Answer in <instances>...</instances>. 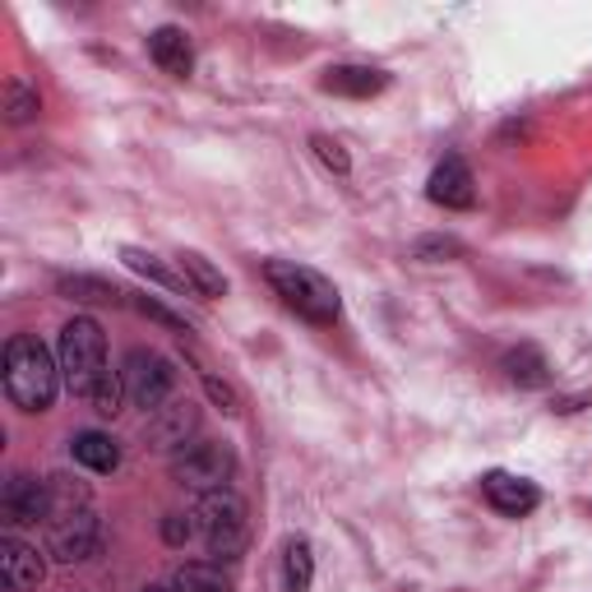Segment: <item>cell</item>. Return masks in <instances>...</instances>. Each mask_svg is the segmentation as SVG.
Instances as JSON below:
<instances>
[{
    "instance_id": "6da1fadb",
    "label": "cell",
    "mask_w": 592,
    "mask_h": 592,
    "mask_svg": "<svg viewBox=\"0 0 592 592\" xmlns=\"http://www.w3.org/2000/svg\"><path fill=\"white\" fill-rule=\"evenodd\" d=\"M66 375H61V361L47 352L42 338L33 333H14L6 343V393L19 412H47L61 393Z\"/></svg>"
},
{
    "instance_id": "7a4b0ae2",
    "label": "cell",
    "mask_w": 592,
    "mask_h": 592,
    "mask_svg": "<svg viewBox=\"0 0 592 592\" xmlns=\"http://www.w3.org/2000/svg\"><path fill=\"white\" fill-rule=\"evenodd\" d=\"M264 278H269V288L283 297V305H292L305 324L324 329V324H333L338 315H343V297H338V288L320 269L297 264V260H269Z\"/></svg>"
},
{
    "instance_id": "3957f363",
    "label": "cell",
    "mask_w": 592,
    "mask_h": 592,
    "mask_svg": "<svg viewBox=\"0 0 592 592\" xmlns=\"http://www.w3.org/2000/svg\"><path fill=\"white\" fill-rule=\"evenodd\" d=\"M194 528H200V538L209 546V555L218 560H241L245 546H250V510H245V500L232 491V486H222V491H209L200 495V504H194Z\"/></svg>"
},
{
    "instance_id": "277c9868",
    "label": "cell",
    "mask_w": 592,
    "mask_h": 592,
    "mask_svg": "<svg viewBox=\"0 0 592 592\" xmlns=\"http://www.w3.org/2000/svg\"><path fill=\"white\" fill-rule=\"evenodd\" d=\"M61 375H66V389L70 393H89L98 389V380L107 375V333L93 315H74L66 329H61Z\"/></svg>"
},
{
    "instance_id": "5b68a950",
    "label": "cell",
    "mask_w": 592,
    "mask_h": 592,
    "mask_svg": "<svg viewBox=\"0 0 592 592\" xmlns=\"http://www.w3.org/2000/svg\"><path fill=\"white\" fill-rule=\"evenodd\" d=\"M172 482L177 486H190V491H222L232 482V472H237V454H232V444L228 440H190L185 449H177L172 454Z\"/></svg>"
},
{
    "instance_id": "8992f818",
    "label": "cell",
    "mask_w": 592,
    "mask_h": 592,
    "mask_svg": "<svg viewBox=\"0 0 592 592\" xmlns=\"http://www.w3.org/2000/svg\"><path fill=\"white\" fill-rule=\"evenodd\" d=\"M121 380H126L130 403L144 408L149 417L177 399V365L153 348H130V357L121 365Z\"/></svg>"
},
{
    "instance_id": "52a82bcc",
    "label": "cell",
    "mask_w": 592,
    "mask_h": 592,
    "mask_svg": "<svg viewBox=\"0 0 592 592\" xmlns=\"http://www.w3.org/2000/svg\"><path fill=\"white\" fill-rule=\"evenodd\" d=\"M98 546H102V519L89 504L74 514L51 519V528H47V551H51V560H61V565H79V560L98 555Z\"/></svg>"
},
{
    "instance_id": "ba28073f",
    "label": "cell",
    "mask_w": 592,
    "mask_h": 592,
    "mask_svg": "<svg viewBox=\"0 0 592 592\" xmlns=\"http://www.w3.org/2000/svg\"><path fill=\"white\" fill-rule=\"evenodd\" d=\"M0 514L10 523H38V519H51V486L38 482L28 472H14L6 491H0Z\"/></svg>"
},
{
    "instance_id": "9c48e42d",
    "label": "cell",
    "mask_w": 592,
    "mask_h": 592,
    "mask_svg": "<svg viewBox=\"0 0 592 592\" xmlns=\"http://www.w3.org/2000/svg\"><path fill=\"white\" fill-rule=\"evenodd\" d=\"M194 431H200V408L190 399H172L149 417V444L153 449H172L177 454V449H185L194 440Z\"/></svg>"
},
{
    "instance_id": "30bf717a",
    "label": "cell",
    "mask_w": 592,
    "mask_h": 592,
    "mask_svg": "<svg viewBox=\"0 0 592 592\" xmlns=\"http://www.w3.org/2000/svg\"><path fill=\"white\" fill-rule=\"evenodd\" d=\"M47 579V560L38 546H28L19 538H0V583L6 592H33Z\"/></svg>"
},
{
    "instance_id": "8fae6325",
    "label": "cell",
    "mask_w": 592,
    "mask_h": 592,
    "mask_svg": "<svg viewBox=\"0 0 592 592\" xmlns=\"http://www.w3.org/2000/svg\"><path fill=\"white\" fill-rule=\"evenodd\" d=\"M482 495L491 500V510L510 514V519H523L542 504V491L528 482V476H514V472H486L482 476Z\"/></svg>"
},
{
    "instance_id": "7c38bea8",
    "label": "cell",
    "mask_w": 592,
    "mask_h": 592,
    "mask_svg": "<svg viewBox=\"0 0 592 592\" xmlns=\"http://www.w3.org/2000/svg\"><path fill=\"white\" fill-rule=\"evenodd\" d=\"M427 194H431V204H440V209H472L476 190H472L468 162L463 158H444L431 172V181H427Z\"/></svg>"
},
{
    "instance_id": "4fadbf2b",
    "label": "cell",
    "mask_w": 592,
    "mask_h": 592,
    "mask_svg": "<svg viewBox=\"0 0 592 592\" xmlns=\"http://www.w3.org/2000/svg\"><path fill=\"white\" fill-rule=\"evenodd\" d=\"M149 56H153V66L162 74H172V79H185L194 70V51H190V38L181 33V28H158V33H149Z\"/></svg>"
},
{
    "instance_id": "5bb4252c",
    "label": "cell",
    "mask_w": 592,
    "mask_h": 592,
    "mask_svg": "<svg viewBox=\"0 0 592 592\" xmlns=\"http://www.w3.org/2000/svg\"><path fill=\"white\" fill-rule=\"evenodd\" d=\"M324 89L343 93V98H375L389 89V74L371 70V66H333V70H324Z\"/></svg>"
},
{
    "instance_id": "9a60e30c",
    "label": "cell",
    "mask_w": 592,
    "mask_h": 592,
    "mask_svg": "<svg viewBox=\"0 0 592 592\" xmlns=\"http://www.w3.org/2000/svg\"><path fill=\"white\" fill-rule=\"evenodd\" d=\"M500 365H504V375H510V384H519V389H546L551 384V361L532 343H519L514 352H504Z\"/></svg>"
},
{
    "instance_id": "2e32d148",
    "label": "cell",
    "mask_w": 592,
    "mask_h": 592,
    "mask_svg": "<svg viewBox=\"0 0 592 592\" xmlns=\"http://www.w3.org/2000/svg\"><path fill=\"white\" fill-rule=\"evenodd\" d=\"M70 454L79 468H89V472H117L121 468V444L102 435V431H79L70 440Z\"/></svg>"
},
{
    "instance_id": "e0dca14e",
    "label": "cell",
    "mask_w": 592,
    "mask_h": 592,
    "mask_svg": "<svg viewBox=\"0 0 592 592\" xmlns=\"http://www.w3.org/2000/svg\"><path fill=\"white\" fill-rule=\"evenodd\" d=\"M181 278H185V288L194 297H204V301H218V297H228V278H222V269L213 260H204L200 250H181Z\"/></svg>"
},
{
    "instance_id": "ac0fdd59",
    "label": "cell",
    "mask_w": 592,
    "mask_h": 592,
    "mask_svg": "<svg viewBox=\"0 0 592 592\" xmlns=\"http://www.w3.org/2000/svg\"><path fill=\"white\" fill-rule=\"evenodd\" d=\"M172 592H237V583L222 574V565H209V560H185V565L172 570Z\"/></svg>"
},
{
    "instance_id": "d6986e66",
    "label": "cell",
    "mask_w": 592,
    "mask_h": 592,
    "mask_svg": "<svg viewBox=\"0 0 592 592\" xmlns=\"http://www.w3.org/2000/svg\"><path fill=\"white\" fill-rule=\"evenodd\" d=\"M56 292L70 297V301H107V305H126L130 301V292H121L117 283L93 278V273H61V278H56Z\"/></svg>"
},
{
    "instance_id": "ffe728a7",
    "label": "cell",
    "mask_w": 592,
    "mask_h": 592,
    "mask_svg": "<svg viewBox=\"0 0 592 592\" xmlns=\"http://www.w3.org/2000/svg\"><path fill=\"white\" fill-rule=\"evenodd\" d=\"M121 260H126V269H134L139 278H149V283H158V288H167V292H185V278L172 273L158 255H149V250L126 245V250H121Z\"/></svg>"
},
{
    "instance_id": "44dd1931",
    "label": "cell",
    "mask_w": 592,
    "mask_h": 592,
    "mask_svg": "<svg viewBox=\"0 0 592 592\" xmlns=\"http://www.w3.org/2000/svg\"><path fill=\"white\" fill-rule=\"evenodd\" d=\"M310 579H315V555H310L305 538H292L283 551V592H310Z\"/></svg>"
},
{
    "instance_id": "7402d4cb",
    "label": "cell",
    "mask_w": 592,
    "mask_h": 592,
    "mask_svg": "<svg viewBox=\"0 0 592 592\" xmlns=\"http://www.w3.org/2000/svg\"><path fill=\"white\" fill-rule=\"evenodd\" d=\"M42 111V98H38V89L28 83L23 74H10L6 79V121L10 126H28Z\"/></svg>"
},
{
    "instance_id": "603a6c76",
    "label": "cell",
    "mask_w": 592,
    "mask_h": 592,
    "mask_svg": "<svg viewBox=\"0 0 592 592\" xmlns=\"http://www.w3.org/2000/svg\"><path fill=\"white\" fill-rule=\"evenodd\" d=\"M47 486H51V519L74 514L89 504V486L74 482V476H47Z\"/></svg>"
},
{
    "instance_id": "cb8c5ba5",
    "label": "cell",
    "mask_w": 592,
    "mask_h": 592,
    "mask_svg": "<svg viewBox=\"0 0 592 592\" xmlns=\"http://www.w3.org/2000/svg\"><path fill=\"white\" fill-rule=\"evenodd\" d=\"M121 399H130L121 371H107V375L98 380V389L89 393V403H93V412H98V417H117V412H121Z\"/></svg>"
},
{
    "instance_id": "d4e9b609",
    "label": "cell",
    "mask_w": 592,
    "mask_h": 592,
    "mask_svg": "<svg viewBox=\"0 0 592 592\" xmlns=\"http://www.w3.org/2000/svg\"><path fill=\"white\" fill-rule=\"evenodd\" d=\"M463 255V241H454V237H421V241H412V260H421V264H444V260H459Z\"/></svg>"
},
{
    "instance_id": "484cf974",
    "label": "cell",
    "mask_w": 592,
    "mask_h": 592,
    "mask_svg": "<svg viewBox=\"0 0 592 592\" xmlns=\"http://www.w3.org/2000/svg\"><path fill=\"white\" fill-rule=\"evenodd\" d=\"M310 149H315V158L329 167V172H338V177L352 172V158H348V149L338 144L333 134H310Z\"/></svg>"
},
{
    "instance_id": "4316f807",
    "label": "cell",
    "mask_w": 592,
    "mask_h": 592,
    "mask_svg": "<svg viewBox=\"0 0 592 592\" xmlns=\"http://www.w3.org/2000/svg\"><path fill=\"white\" fill-rule=\"evenodd\" d=\"M126 305H134L139 315H149V320H158V324H167V329H177V333H190V324L177 315V310H167V305H158V301H149V297H139V292H130Z\"/></svg>"
},
{
    "instance_id": "83f0119b",
    "label": "cell",
    "mask_w": 592,
    "mask_h": 592,
    "mask_svg": "<svg viewBox=\"0 0 592 592\" xmlns=\"http://www.w3.org/2000/svg\"><path fill=\"white\" fill-rule=\"evenodd\" d=\"M194 514H167L162 519V538H167V546H185L190 538H194Z\"/></svg>"
},
{
    "instance_id": "f1b7e54d",
    "label": "cell",
    "mask_w": 592,
    "mask_h": 592,
    "mask_svg": "<svg viewBox=\"0 0 592 592\" xmlns=\"http://www.w3.org/2000/svg\"><path fill=\"white\" fill-rule=\"evenodd\" d=\"M204 389H209V399H213L222 412H232V417L241 412V399H237V389H232L228 380H218V375H209V371H204Z\"/></svg>"
},
{
    "instance_id": "f546056e",
    "label": "cell",
    "mask_w": 592,
    "mask_h": 592,
    "mask_svg": "<svg viewBox=\"0 0 592 592\" xmlns=\"http://www.w3.org/2000/svg\"><path fill=\"white\" fill-rule=\"evenodd\" d=\"M588 403H592V393H574V399H555L551 412H579V408H588Z\"/></svg>"
},
{
    "instance_id": "4dcf8cb0",
    "label": "cell",
    "mask_w": 592,
    "mask_h": 592,
    "mask_svg": "<svg viewBox=\"0 0 592 592\" xmlns=\"http://www.w3.org/2000/svg\"><path fill=\"white\" fill-rule=\"evenodd\" d=\"M144 592H172V588H144Z\"/></svg>"
}]
</instances>
